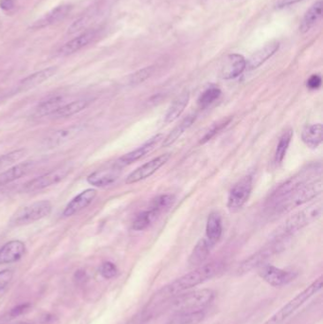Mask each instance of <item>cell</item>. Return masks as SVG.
<instances>
[{"instance_id":"f6af8a7d","label":"cell","mask_w":323,"mask_h":324,"mask_svg":"<svg viewBox=\"0 0 323 324\" xmlns=\"http://www.w3.org/2000/svg\"><path fill=\"white\" fill-rule=\"evenodd\" d=\"M300 1H303V0H278L276 3V7L281 9V8H285V7L297 4Z\"/></svg>"},{"instance_id":"7dc6e473","label":"cell","mask_w":323,"mask_h":324,"mask_svg":"<svg viewBox=\"0 0 323 324\" xmlns=\"http://www.w3.org/2000/svg\"><path fill=\"white\" fill-rule=\"evenodd\" d=\"M11 189L7 186H0V202L3 201L5 198L8 197V195L10 194Z\"/></svg>"},{"instance_id":"b9f144b4","label":"cell","mask_w":323,"mask_h":324,"mask_svg":"<svg viewBox=\"0 0 323 324\" xmlns=\"http://www.w3.org/2000/svg\"><path fill=\"white\" fill-rule=\"evenodd\" d=\"M13 279V271L10 269H4L0 271V291L3 290Z\"/></svg>"},{"instance_id":"7c38bea8","label":"cell","mask_w":323,"mask_h":324,"mask_svg":"<svg viewBox=\"0 0 323 324\" xmlns=\"http://www.w3.org/2000/svg\"><path fill=\"white\" fill-rule=\"evenodd\" d=\"M171 157V155L167 153V154H163V155H159L157 157H155L154 159L150 160L149 162L141 165V167L137 168L135 171H133L125 179V183L126 184H134L137 182H140L141 180L150 177L151 175H153L156 171L160 169Z\"/></svg>"},{"instance_id":"4fadbf2b","label":"cell","mask_w":323,"mask_h":324,"mask_svg":"<svg viewBox=\"0 0 323 324\" xmlns=\"http://www.w3.org/2000/svg\"><path fill=\"white\" fill-rule=\"evenodd\" d=\"M163 140V135L162 134H157L155 135V137L151 138L147 142H145L144 144H142L139 148H137L136 150L127 153L125 155L121 156L117 162L115 163V166L118 168H123L127 165H130L136 161H138L139 159H141V157H143L146 154H148L149 152H151L155 145L159 142V141Z\"/></svg>"},{"instance_id":"30bf717a","label":"cell","mask_w":323,"mask_h":324,"mask_svg":"<svg viewBox=\"0 0 323 324\" xmlns=\"http://www.w3.org/2000/svg\"><path fill=\"white\" fill-rule=\"evenodd\" d=\"M252 181L251 175H246L233 185L227 198V209L229 212H239L248 202L252 192Z\"/></svg>"},{"instance_id":"6da1fadb","label":"cell","mask_w":323,"mask_h":324,"mask_svg":"<svg viewBox=\"0 0 323 324\" xmlns=\"http://www.w3.org/2000/svg\"><path fill=\"white\" fill-rule=\"evenodd\" d=\"M223 268L224 265L220 262H213L203 266L201 265L195 270L163 286L153 295L139 315L142 323L144 324L145 322H148L150 319L166 309L169 302L174 297L178 296L197 285L211 280L218 275Z\"/></svg>"},{"instance_id":"484cf974","label":"cell","mask_w":323,"mask_h":324,"mask_svg":"<svg viewBox=\"0 0 323 324\" xmlns=\"http://www.w3.org/2000/svg\"><path fill=\"white\" fill-rule=\"evenodd\" d=\"M212 246L206 238L199 240L198 243L194 248L192 253L189 258V264L192 267H199L201 266L209 257L211 253Z\"/></svg>"},{"instance_id":"7bdbcfd3","label":"cell","mask_w":323,"mask_h":324,"mask_svg":"<svg viewBox=\"0 0 323 324\" xmlns=\"http://www.w3.org/2000/svg\"><path fill=\"white\" fill-rule=\"evenodd\" d=\"M322 83H323L322 77L318 74H314L310 77L307 81V87L312 90L319 89L322 86Z\"/></svg>"},{"instance_id":"c3c4849f","label":"cell","mask_w":323,"mask_h":324,"mask_svg":"<svg viewBox=\"0 0 323 324\" xmlns=\"http://www.w3.org/2000/svg\"><path fill=\"white\" fill-rule=\"evenodd\" d=\"M28 324V323H17V324Z\"/></svg>"},{"instance_id":"5bb4252c","label":"cell","mask_w":323,"mask_h":324,"mask_svg":"<svg viewBox=\"0 0 323 324\" xmlns=\"http://www.w3.org/2000/svg\"><path fill=\"white\" fill-rule=\"evenodd\" d=\"M247 69V60L240 54H229L225 57L220 68V77L231 80L238 77Z\"/></svg>"},{"instance_id":"2e32d148","label":"cell","mask_w":323,"mask_h":324,"mask_svg":"<svg viewBox=\"0 0 323 324\" xmlns=\"http://www.w3.org/2000/svg\"><path fill=\"white\" fill-rule=\"evenodd\" d=\"M97 197V191L94 189H87L77 197L73 198L71 202L65 208L63 215L65 217H71L74 214L83 211L86 207H88L93 200Z\"/></svg>"},{"instance_id":"ac0fdd59","label":"cell","mask_w":323,"mask_h":324,"mask_svg":"<svg viewBox=\"0 0 323 324\" xmlns=\"http://www.w3.org/2000/svg\"><path fill=\"white\" fill-rule=\"evenodd\" d=\"M58 68L57 67H50L48 69H45L42 71H37L25 79H23L17 87L18 92H25L29 89H32L38 85H41L47 80H49L50 77H52L57 72Z\"/></svg>"},{"instance_id":"5b68a950","label":"cell","mask_w":323,"mask_h":324,"mask_svg":"<svg viewBox=\"0 0 323 324\" xmlns=\"http://www.w3.org/2000/svg\"><path fill=\"white\" fill-rule=\"evenodd\" d=\"M215 298V292L211 289H198L182 293L174 297L169 302L167 308L177 312H192L205 310Z\"/></svg>"},{"instance_id":"ab89813d","label":"cell","mask_w":323,"mask_h":324,"mask_svg":"<svg viewBox=\"0 0 323 324\" xmlns=\"http://www.w3.org/2000/svg\"><path fill=\"white\" fill-rule=\"evenodd\" d=\"M99 273L104 279L109 280L117 276L118 268L111 262H105L100 266Z\"/></svg>"},{"instance_id":"8d00e7d4","label":"cell","mask_w":323,"mask_h":324,"mask_svg":"<svg viewBox=\"0 0 323 324\" xmlns=\"http://www.w3.org/2000/svg\"><path fill=\"white\" fill-rule=\"evenodd\" d=\"M154 71H155L154 67H147L140 71H136L135 73L130 75L129 84L131 85H140L144 81H146L148 78H150Z\"/></svg>"},{"instance_id":"7402d4cb","label":"cell","mask_w":323,"mask_h":324,"mask_svg":"<svg viewBox=\"0 0 323 324\" xmlns=\"http://www.w3.org/2000/svg\"><path fill=\"white\" fill-rule=\"evenodd\" d=\"M71 5L58 6L55 9L51 10L50 13L45 14L40 19L35 21L30 27L31 28H35V29L49 27L52 24H55L57 22L63 20L71 12Z\"/></svg>"},{"instance_id":"d6a6232c","label":"cell","mask_w":323,"mask_h":324,"mask_svg":"<svg viewBox=\"0 0 323 324\" xmlns=\"http://www.w3.org/2000/svg\"><path fill=\"white\" fill-rule=\"evenodd\" d=\"M174 203V197L172 195H161L154 198L149 206L151 212H154L156 216L160 215L163 212L169 210Z\"/></svg>"},{"instance_id":"f35d334b","label":"cell","mask_w":323,"mask_h":324,"mask_svg":"<svg viewBox=\"0 0 323 324\" xmlns=\"http://www.w3.org/2000/svg\"><path fill=\"white\" fill-rule=\"evenodd\" d=\"M230 121H231V118H229V119H227V120H223L222 122H219V123H217V124H215V125H213L206 132V134L203 136V138L201 139V141H200V143L201 144H204V143H206V142H208L209 141H211V139L215 136V135H217L223 128H225L229 123H230Z\"/></svg>"},{"instance_id":"4dcf8cb0","label":"cell","mask_w":323,"mask_h":324,"mask_svg":"<svg viewBox=\"0 0 323 324\" xmlns=\"http://www.w3.org/2000/svg\"><path fill=\"white\" fill-rule=\"evenodd\" d=\"M204 318V310L177 312L166 324H199Z\"/></svg>"},{"instance_id":"d590c367","label":"cell","mask_w":323,"mask_h":324,"mask_svg":"<svg viewBox=\"0 0 323 324\" xmlns=\"http://www.w3.org/2000/svg\"><path fill=\"white\" fill-rule=\"evenodd\" d=\"M156 217L157 216L155 215V213L151 212L150 210L139 213L133 222V229H135L137 231H141V230L147 228L155 221Z\"/></svg>"},{"instance_id":"7a4b0ae2","label":"cell","mask_w":323,"mask_h":324,"mask_svg":"<svg viewBox=\"0 0 323 324\" xmlns=\"http://www.w3.org/2000/svg\"><path fill=\"white\" fill-rule=\"evenodd\" d=\"M323 192L322 178L315 179L311 182L304 184L288 196L281 199L279 202L271 206V209L275 214H283L292 211L298 206L307 203L310 200L317 198Z\"/></svg>"},{"instance_id":"52a82bcc","label":"cell","mask_w":323,"mask_h":324,"mask_svg":"<svg viewBox=\"0 0 323 324\" xmlns=\"http://www.w3.org/2000/svg\"><path fill=\"white\" fill-rule=\"evenodd\" d=\"M52 211L50 201L41 200L22 207L14 212L10 219V225L14 226L29 225L49 216Z\"/></svg>"},{"instance_id":"cb8c5ba5","label":"cell","mask_w":323,"mask_h":324,"mask_svg":"<svg viewBox=\"0 0 323 324\" xmlns=\"http://www.w3.org/2000/svg\"><path fill=\"white\" fill-rule=\"evenodd\" d=\"M66 103H67L66 98L62 95L50 97L46 100H43L42 102H40L38 104V106L35 109L34 115L37 118H43L46 116L53 115L57 110H59Z\"/></svg>"},{"instance_id":"836d02e7","label":"cell","mask_w":323,"mask_h":324,"mask_svg":"<svg viewBox=\"0 0 323 324\" xmlns=\"http://www.w3.org/2000/svg\"><path fill=\"white\" fill-rule=\"evenodd\" d=\"M292 137H293V130L292 129H288L286 130L279 141V143L277 145V149H276V152H275V162L277 164H280L282 162L284 156L286 155V152L288 150V147H289V144L291 142V140H292Z\"/></svg>"},{"instance_id":"9a60e30c","label":"cell","mask_w":323,"mask_h":324,"mask_svg":"<svg viewBox=\"0 0 323 324\" xmlns=\"http://www.w3.org/2000/svg\"><path fill=\"white\" fill-rule=\"evenodd\" d=\"M84 130L83 125H74V126L64 128L53 132L52 134L49 135L44 140V145L47 148L52 149L57 148L67 142L76 138L79 134H81Z\"/></svg>"},{"instance_id":"8fae6325","label":"cell","mask_w":323,"mask_h":324,"mask_svg":"<svg viewBox=\"0 0 323 324\" xmlns=\"http://www.w3.org/2000/svg\"><path fill=\"white\" fill-rule=\"evenodd\" d=\"M259 275L265 282L275 287L286 285L297 278V273L294 271L276 268L271 265L262 266L259 269Z\"/></svg>"},{"instance_id":"1f68e13d","label":"cell","mask_w":323,"mask_h":324,"mask_svg":"<svg viewBox=\"0 0 323 324\" xmlns=\"http://www.w3.org/2000/svg\"><path fill=\"white\" fill-rule=\"evenodd\" d=\"M90 100L86 99L78 100L71 102H67L53 115L56 116L57 118H69L77 113L83 111L88 106Z\"/></svg>"},{"instance_id":"60d3db41","label":"cell","mask_w":323,"mask_h":324,"mask_svg":"<svg viewBox=\"0 0 323 324\" xmlns=\"http://www.w3.org/2000/svg\"><path fill=\"white\" fill-rule=\"evenodd\" d=\"M89 21H90V17L87 15L80 17L79 19H77L75 22H73L71 24V27L68 30V34H73L77 31H80L81 29L85 28L89 24Z\"/></svg>"},{"instance_id":"83f0119b","label":"cell","mask_w":323,"mask_h":324,"mask_svg":"<svg viewBox=\"0 0 323 324\" xmlns=\"http://www.w3.org/2000/svg\"><path fill=\"white\" fill-rule=\"evenodd\" d=\"M301 140L309 148L312 149L318 148L323 142V125L317 124L305 127L301 134Z\"/></svg>"},{"instance_id":"ffe728a7","label":"cell","mask_w":323,"mask_h":324,"mask_svg":"<svg viewBox=\"0 0 323 324\" xmlns=\"http://www.w3.org/2000/svg\"><path fill=\"white\" fill-rule=\"evenodd\" d=\"M35 163L33 161H25L18 163L7 171L0 174V186H7L13 183L15 180L25 176L34 168Z\"/></svg>"},{"instance_id":"bcb514c9","label":"cell","mask_w":323,"mask_h":324,"mask_svg":"<svg viewBox=\"0 0 323 324\" xmlns=\"http://www.w3.org/2000/svg\"><path fill=\"white\" fill-rule=\"evenodd\" d=\"M0 7H1V9L5 10V11H10L14 7V1L13 0H1Z\"/></svg>"},{"instance_id":"8992f818","label":"cell","mask_w":323,"mask_h":324,"mask_svg":"<svg viewBox=\"0 0 323 324\" xmlns=\"http://www.w3.org/2000/svg\"><path fill=\"white\" fill-rule=\"evenodd\" d=\"M323 286V278L320 277L315 282H312L304 290L298 293L297 296L290 299L281 309L277 311L273 316H271L265 324H281L285 320H287L291 315L300 306H302L306 301H308L312 297L318 294Z\"/></svg>"},{"instance_id":"4316f807","label":"cell","mask_w":323,"mask_h":324,"mask_svg":"<svg viewBox=\"0 0 323 324\" xmlns=\"http://www.w3.org/2000/svg\"><path fill=\"white\" fill-rule=\"evenodd\" d=\"M222 231H223V227H222V220L220 215L217 212H211L207 220L206 239L210 242L212 247L221 238Z\"/></svg>"},{"instance_id":"74e56055","label":"cell","mask_w":323,"mask_h":324,"mask_svg":"<svg viewBox=\"0 0 323 324\" xmlns=\"http://www.w3.org/2000/svg\"><path fill=\"white\" fill-rule=\"evenodd\" d=\"M25 154H26L25 149H18L9 154L0 155V168L2 169V168H5L7 166L14 164L18 160H20L25 155Z\"/></svg>"},{"instance_id":"e0dca14e","label":"cell","mask_w":323,"mask_h":324,"mask_svg":"<svg viewBox=\"0 0 323 324\" xmlns=\"http://www.w3.org/2000/svg\"><path fill=\"white\" fill-rule=\"evenodd\" d=\"M26 252V247L23 242L14 240L6 243L0 249V265L12 264L19 261Z\"/></svg>"},{"instance_id":"f1b7e54d","label":"cell","mask_w":323,"mask_h":324,"mask_svg":"<svg viewBox=\"0 0 323 324\" xmlns=\"http://www.w3.org/2000/svg\"><path fill=\"white\" fill-rule=\"evenodd\" d=\"M190 100V94L188 91H184L179 96H177L172 104L169 107L168 111L165 115V123L171 124L177 120L183 111L185 110L186 106L188 105Z\"/></svg>"},{"instance_id":"d4e9b609","label":"cell","mask_w":323,"mask_h":324,"mask_svg":"<svg viewBox=\"0 0 323 324\" xmlns=\"http://www.w3.org/2000/svg\"><path fill=\"white\" fill-rule=\"evenodd\" d=\"M323 10V1L318 0L315 4L311 6L309 10L304 14L301 23L299 25V31L301 33L308 32L321 19Z\"/></svg>"},{"instance_id":"f546056e","label":"cell","mask_w":323,"mask_h":324,"mask_svg":"<svg viewBox=\"0 0 323 324\" xmlns=\"http://www.w3.org/2000/svg\"><path fill=\"white\" fill-rule=\"evenodd\" d=\"M196 120H197V115H195V114L189 115L187 118H185L182 122L177 126L174 127L171 131V133L169 134L168 136L163 140L162 146L163 147H169L172 144H174L175 141H177L182 136L186 130H188L190 127L194 125Z\"/></svg>"},{"instance_id":"ee69618b","label":"cell","mask_w":323,"mask_h":324,"mask_svg":"<svg viewBox=\"0 0 323 324\" xmlns=\"http://www.w3.org/2000/svg\"><path fill=\"white\" fill-rule=\"evenodd\" d=\"M30 308V304L29 303H23V304H19L17 306H15L14 308H13L11 312H10V316L13 317V318H15V317H18L26 312H28V309Z\"/></svg>"},{"instance_id":"9c48e42d","label":"cell","mask_w":323,"mask_h":324,"mask_svg":"<svg viewBox=\"0 0 323 324\" xmlns=\"http://www.w3.org/2000/svg\"><path fill=\"white\" fill-rule=\"evenodd\" d=\"M73 169L71 163H65L54 170L37 176L23 186V191L26 193H33L44 190L48 187L61 182L65 179Z\"/></svg>"},{"instance_id":"603a6c76","label":"cell","mask_w":323,"mask_h":324,"mask_svg":"<svg viewBox=\"0 0 323 324\" xmlns=\"http://www.w3.org/2000/svg\"><path fill=\"white\" fill-rule=\"evenodd\" d=\"M96 36V32L94 30L86 31L80 36L72 39L70 42L65 44L60 50H59V54L62 56H68L71 55L72 53L82 50L85 46H87L89 43L91 42L94 37Z\"/></svg>"},{"instance_id":"e575fe53","label":"cell","mask_w":323,"mask_h":324,"mask_svg":"<svg viewBox=\"0 0 323 324\" xmlns=\"http://www.w3.org/2000/svg\"><path fill=\"white\" fill-rule=\"evenodd\" d=\"M221 96V90L220 88L216 86H211L207 88L199 97L198 99V105L201 109H204L211 105L212 102H214L219 97Z\"/></svg>"},{"instance_id":"3957f363","label":"cell","mask_w":323,"mask_h":324,"mask_svg":"<svg viewBox=\"0 0 323 324\" xmlns=\"http://www.w3.org/2000/svg\"><path fill=\"white\" fill-rule=\"evenodd\" d=\"M323 206L322 201L313 203L308 207L300 210L294 215L290 216L284 225H281L277 229L274 238L278 239H288V237L294 234L297 231L300 230L304 226L318 220L323 214Z\"/></svg>"},{"instance_id":"d6986e66","label":"cell","mask_w":323,"mask_h":324,"mask_svg":"<svg viewBox=\"0 0 323 324\" xmlns=\"http://www.w3.org/2000/svg\"><path fill=\"white\" fill-rule=\"evenodd\" d=\"M280 49V43L277 41L268 43L259 50L254 52L250 58L247 61V69L252 71L262 66L270 57L273 56Z\"/></svg>"},{"instance_id":"44dd1931","label":"cell","mask_w":323,"mask_h":324,"mask_svg":"<svg viewBox=\"0 0 323 324\" xmlns=\"http://www.w3.org/2000/svg\"><path fill=\"white\" fill-rule=\"evenodd\" d=\"M120 176V168L114 167L111 169L99 170L87 177V182L95 187L110 186L117 181Z\"/></svg>"},{"instance_id":"277c9868","label":"cell","mask_w":323,"mask_h":324,"mask_svg":"<svg viewBox=\"0 0 323 324\" xmlns=\"http://www.w3.org/2000/svg\"><path fill=\"white\" fill-rule=\"evenodd\" d=\"M322 174V164L321 163H313L310 164L307 167L300 170L298 173H297L295 175L291 176L289 179H287L285 182L279 186L268 198L267 203L269 204V207L273 206L277 202H279L281 199L288 196L290 193L294 192L299 187L303 186L304 184L311 182L315 179H317V176H321Z\"/></svg>"},{"instance_id":"ba28073f","label":"cell","mask_w":323,"mask_h":324,"mask_svg":"<svg viewBox=\"0 0 323 324\" xmlns=\"http://www.w3.org/2000/svg\"><path fill=\"white\" fill-rule=\"evenodd\" d=\"M287 239H278L274 238L270 244L267 245L265 248L253 254L248 259H246L243 263H241L237 268V274L244 275L250 272L255 268H261L267 263L272 256L279 253L284 248V245Z\"/></svg>"}]
</instances>
